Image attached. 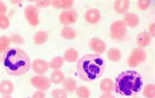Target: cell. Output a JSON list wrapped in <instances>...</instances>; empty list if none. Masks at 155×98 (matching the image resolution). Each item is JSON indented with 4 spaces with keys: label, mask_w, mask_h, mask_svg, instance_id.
<instances>
[{
    "label": "cell",
    "mask_w": 155,
    "mask_h": 98,
    "mask_svg": "<svg viewBox=\"0 0 155 98\" xmlns=\"http://www.w3.org/2000/svg\"><path fill=\"white\" fill-rule=\"evenodd\" d=\"M106 69V60L98 54H87L79 59L77 72L84 82L91 83L98 80Z\"/></svg>",
    "instance_id": "6da1fadb"
},
{
    "label": "cell",
    "mask_w": 155,
    "mask_h": 98,
    "mask_svg": "<svg viewBox=\"0 0 155 98\" xmlns=\"http://www.w3.org/2000/svg\"><path fill=\"white\" fill-rule=\"evenodd\" d=\"M2 65L4 70L12 77H20L29 71L31 61L28 55L19 47H12L2 54Z\"/></svg>",
    "instance_id": "7a4b0ae2"
},
{
    "label": "cell",
    "mask_w": 155,
    "mask_h": 98,
    "mask_svg": "<svg viewBox=\"0 0 155 98\" xmlns=\"http://www.w3.org/2000/svg\"><path fill=\"white\" fill-rule=\"evenodd\" d=\"M143 89V77L134 70L121 72L114 82V91L121 96H134Z\"/></svg>",
    "instance_id": "3957f363"
},
{
    "label": "cell",
    "mask_w": 155,
    "mask_h": 98,
    "mask_svg": "<svg viewBox=\"0 0 155 98\" xmlns=\"http://www.w3.org/2000/svg\"><path fill=\"white\" fill-rule=\"evenodd\" d=\"M127 34V27L122 20L115 21L110 26V35L115 41H122Z\"/></svg>",
    "instance_id": "277c9868"
},
{
    "label": "cell",
    "mask_w": 155,
    "mask_h": 98,
    "mask_svg": "<svg viewBox=\"0 0 155 98\" xmlns=\"http://www.w3.org/2000/svg\"><path fill=\"white\" fill-rule=\"evenodd\" d=\"M146 58H147V54L144 51V49L137 47V49L132 50V52L129 55L128 59H127V64H128V66L134 68V67L139 66L140 64L145 62Z\"/></svg>",
    "instance_id": "5b68a950"
},
{
    "label": "cell",
    "mask_w": 155,
    "mask_h": 98,
    "mask_svg": "<svg viewBox=\"0 0 155 98\" xmlns=\"http://www.w3.org/2000/svg\"><path fill=\"white\" fill-rule=\"evenodd\" d=\"M24 15L30 26L36 27L39 24V14L35 5H32V4L27 5L24 9Z\"/></svg>",
    "instance_id": "8992f818"
},
{
    "label": "cell",
    "mask_w": 155,
    "mask_h": 98,
    "mask_svg": "<svg viewBox=\"0 0 155 98\" xmlns=\"http://www.w3.org/2000/svg\"><path fill=\"white\" fill-rule=\"evenodd\" d=\"M30 83H31V85L34 88H36L37 90H41V91L49 90L52 85L49 77H47L46 75H39V74L32 77L31 80H30Z\"/></svg>",
    "instance_id": "52a82bcc"
},
{
    "label": "cell",
    "mask_w": 155,
    "mask_h": 98,
    "mask_svg": "<svg viewBox=\"0 0 155 98\" xmlns=\"http://www.w3.org/2000/svg\"><path fill=\"white\" fill-rule=\"evenodd\" d=\"M60 23L64 26H69L71 24H74L78 21V12L74 9H67L63 11L59 15Z\"/></svg>",
    "instance_id": "ba28073f"
},
{
    "label": "cell",
    "mask_w": 155,
    "mask_h": 98,
    "mask_svg": "<svg viewBox=\"0 0 155 98\" xmlns=\"http://www.w3.org/2000/svg\"><path fill=\"white\" fill-rule=\"evenodd\" d=\"M89 47L95 53V54H98V55H101L107 51L106 42L102 41L101 38H98V37H93V38L90 39Z\"/></svg>",
    "instance_id": "9c48e42d"
},
{
    "label": "cell",
    "mask_w": 155,
    "mask_h": 98,
    "mask_svg": "<svg viewBox=\"0 0 155 98\" xmlns=\"http://www.w3.org/2000/svg\"><path fill=\"white\" fill-rule=\"evenodd\" d=\"M31 67L33 71L39 75H44L45 74H47L50 68L49 63L44 59H35L33 63H31Z\"/></svg>",
    "instance_id": "30bf717a"
},
{
    "label": "cell",
    "mask_w": 155,
    "mask_h": 98,
    "mask_svg": "<svg viewBox=\"0 0 155 98\" xmlns=\"http://www.w3.org/2000/svg\"><path fill=\"white\" fill-rule=\"evenodd\" d=\"M101 19V14L99 9L90 8L85 12V20L89 24H97Z\"/></svg>",
    "instance_id": "8fae6325"
},
{
    "label": "cell",
    "mask_w": 155,
    "mask_h": 98,
    "mask_svg": "<svg viewBox=\"0 0 155 98\" xmlns=\"http://www.w3.org/2000/svg\"><path fill=\"white\" fill-rule=\"evenodd\" d=\"M122 21L124 22L126 27H129V28H137L140 24V18L137 14H134V12H126L123 16V20H122Z\"/></svg>",
    "instance_id": "7c38bea8"
},
{
    "label": "cell",
    "mask_w": 155,
    "mask_h": 98,
    "mask_svg": "<svg viewBox=\"0 0 155 98\" xmlns=\"http://www.w3.org/2000/svg\"><path fill=\"white\" fill-rule=\"evenodd\" d=\"M130 2L128 0H116L114 2V11L119 15H125L128 12Z\"/></svg>",
    "instance_id": "4fadbf2b"
},
{
    "label": "cell",
    "mask_w": 155,
    "mask_h": 98,
    "mask_svg": "<svg viewBox=\"0 0 155 98\" xmlns=\"http://www.w3.org/2000/svg\"><path fill=\"white\" fill-rule=\"evenodd\" d=\"M151 38L152 37L150 36V34L148 32L142 31L137 35V39H136L137 44L139 46V47H141V49L146 47H148L150 44V42H151Z\"/></svg>",
    "instance_id": "5bb4252c"
},
{
    "label": "cell",
    "mask_w": 155,
    "mask_h": 98,
    "mask_svg": "<svg viewBox=\"0 0 155 98\" xmlns=\"http://www.w3.org/2000/svg\"><path fill=\"white\" fill-rule=\"evenodd\" d=\"M51 5H53L55 8H60V9H71V7L74 6V1L72 0H53L51 1Z\"/></svg>",
    "instance_id": "9a60e30c"
},
{
    "label": "cell",
    "mask_w": 155,
    "mask_h": 98,
    "mask_svg": "<svg viewBox=\"0 0 155 98\" xmlns=\"http://www.w3.org/2000/svg\"><path fill=\"white\" fill-rule=\"evenodd\" d=\"M60 35L62 38L66 39V41H71V39L76 38L77 31L71 26H64L60 31Z\"/></svg>",
    "instance_id": "2e32d148"
},
{
    "label": "cell",
    "mask_w": 155,
    "mask_h": 98,
    "mask_svg": "<svg viewBox=\"0 0 155 98\" xmlns=\"http://www.w3.org/2000/svg\"><path fill=\"white\" fill-rule=\"evenodd\" d=\"M49 38V33L47 31H37L33 36V42L36 46H41V44H46Z\"/></svg>",
    "instance_id": "e0dca14e"
},
{
    "label": "cell",
    "mask_w": 155,
    "mask_h": 98,
    "mask_svg": "<svg viewBox=\"0 0 155 98\" xmlns=\"http://www.w3.org/2000/svg\"><path fill=\"white\" fill-rule=\"evenodd\" d=\"M14 84L11 81H7V80H3L0 83V93L2 95H11L14 92Z\"/></svg>",
    "instance_id": "ac0fdd59"
},
{
    "label": "cell",
    "mask_w": 155,
    "mask_h": 98,
    "mask_svg": "<svg viewBox=\"0 0 155 98\" xmlns=\"http://www.w3.org/2000/svg\"><path fill=\"white\" fill-rule=\"evenodd\" d=\"M99 89L104 93H112L114 91V81L111 79H104L99 83Z\"/></svg>",
    "instance_id": "d6986e66"
},
{
    "label": "cell",
    "mask_w": 155,
    "mask_h": 98,
    "mask_svg": "<svg viewBox=\"0 0 155 98\" xmlns=\"http://www.w3.org/2000/svg\"><path fill=\"white\" fill-rule=\"evenodd\" d=\"M63 85V90L65 92H74L78 88V82L74 77H67L62 83Z\"/></svg>",
    "instance_id": "ffe728a7"
},
{
    "label": "cell",
    "mask_w": 155,
    "mask_h": 98,
    "mask_svg": "<svg viewBox=\"0 0 155 98\" xmlns=\"http://www.w3.org/2000/svg\"><path fill=\"white\" fill-rule=\"evenodd\" d=\"M78 58H79V52H78L76 49H74V47H71V49L66 50V51L64 52V55H63L64 61L71 62H71L77 61Z\"/></svg>",
    "instance_id": "44dd1931"
},
{
    "label": "cell",
    "mask_w": 155,
    "mask_h": 98,
    "mask_svg": "<svg viewBox=\"0 0 155 98\" xmlns=\"http://www.w3.org/2000/svg\"><path fill=\"white\" fill-rule=\"evenodd\" d=\"M64 80H65V77H64V74L61 70H54L51 74V77H50V81H51L52 84L55 85L62 84Z\"/></svg>",
    "instance_id": "7402d4cb"
},
{
    "label": "cell",
    "mask_w": 155,
    "mask_h": 98,
    "mask_svg": "<svg viewBox=\"0 0 155 98\" xmlns=\"http://www.w3.org/2000/svg\"><path fill=\"white\" fill-rule=\"evenodd\" d=\"M107 59L111 62H118L121 59V52L117 47H111L107 50Z\"/></svg>",
    "instance_id": "603a6c76"
},
{
    "label": "cell",
    "mask_w": 155,
    "mask_h": 98,
    "mask_svg": "<svg viewBox=\"0 0 155 98\" xmlns=\"http://www.w3.org/2000/svg\"><path fill=\"white\" fill-rule=\"evenodd\" d=\"M11 38L8 36H5V35H2L0 36V55L4 54L6 51H8L11 49Z\"/></svg>",
    "instance_id": "cb8c5ba5"
},
{
    "label": "cell",
    "mask_w": 155,
    "mask_h": 98,
    "mask_svg": "<svg viewBox=\"0 0 155 98\" xmlns=\"http://www.w3.org/2000/svg\"><path fill=\"white\" fill-rule=\"evenodd\" d=\"M63 64H64L63 57L58 56V57H54L51 60V62L49 63V67L53 70H60V68L63 66Z\"/></svg>",
    "instance_id": "d4e9b609"
},
{
    "label": "cell",
    "mask_w": 155,
    "mask_h": 98,
    "mask_svg": "<svg viewBox=\"0 0 155 98\" xmlns=\"http://www.w3.org/2000/svg\"><path fill=\"white\" fill-rule=\"evenodd\" d=\"M76 94L79 98H90L91 92L86 86H80L76 89Z\"/></svg>",
    "instance_id": "484cf974"
},
{
    "label": "cell",
    "mask_w": 155,
    "mask_h": 98,
    "mask_svg": "<svg viewBox=\"0 0 155 98\" xmlns=\"http://www.w3.org/2000/svg\"><path fill=\"white\" fill-rule=\"evenodd\" d=\"M143 95L146 98H154L155 96V86L154 84H148L146 85L143 89Z\"/></svg>",
    "instance_id": "4316f807"
},
{
    "label": "cell",
    "mask_w": 155,
    "mask_h": 98,
    "mask_svg": "<svg viewBox=\"0 0 155 98\" xmlns=\"http://www.w3.org/2000/svg\"><path fill=\"white\" fill-rule=\"evenodd\" d=\"M9 25H11V22H9L8 17H6L5 15L0 16V29H2V30L8 29Z\"/></svg>",
    "instance_id": "83f0119b"
},
{
    "label": "cell",
    "mask_w": 155,
    "mask_h": 98,
    "mask_svg": "<svg viewBox=\"0 0 155 98\" xmlns=\"http://www.w3.org/2000/svg\"><path fill=\"white\" fill-rule=\"evenodd\" d=\"M52 97L53 98H67V92L63 89H54L52 91Z\"/></svg>",
    "instance_id": "f1b7e54d"
},
{
    "label": "cell",
    "mask_w": 155,
    "mask_h": 98,
    "mask_svg": "<svg viewBox=\"0 0 155 98\" xmlns=\"http://www.w3.org/2000/svg\"><path fill=\"white\" fill-rule=\"evenodd\" d=\"M151 5V1L150 0H139L137 1V7L140 11H147Z\"/></svg>",
    "instance_id": "f546056e"
},
{
    "label": "cell",
    "mask_w": 155,
    "mask_h": 98,
    "mask_svg": "<svg viewBox=\"0 0 155 98\" xmlns=\"http://www.w3.org/2000/svg\"><path fill=\"white\" fill-rule=\"evenodd\" d=\"M9 38H11V41L12 44H24L23 37L19 34H12Z\"/></svg>",
    "instance_id": "4dcf8cb0"
},
{
    "label": "cell",
    "mask_w": 155,
    "mask_h": 98,
    "mask_svg": "<svg viewBox=\"0 0 155 98\" xmlns=\"http://www.w3.org/2000/svg\"><path fill=\"white\" fill-rule=\"evenodd\" d=\"M51 5V1L49 0H37L35 1V6L39 7V8H46Z\"/></svg>",
    "instance_id": "1f68e13d"
},
{
    "label": "cell",
    "mask_w": 155,
    "mask_h": 98,
    "mask_svg": "<svg viewBox=\"0 0 155 98\" xmlns=\"http://www.w3.org/2000/svg\"><path fill=\"white\" fill-rule=\"evenodd\" d=\"M32 98H46L45 91H41V90H37L36 92L33 93V95H32Z\"/></svg>",
    "instance_id": "d6a6232c"
},
{
    "label": "cell",
    "mask_w": 155,
    "mask_h": 98,
    "mask_svg": "<svg viewBox=\"0 0 155 98\" xmlns=\"http://www.w3.org/2000/svg\"><path fill=\"white\" fill-rule=\"evenodd\" d=\"M6 11H7V7L5 5V3L3 1H0V16L5 15Z\"/></svg>",
    "instance_id": "836d02e7"
},
{
    "label": "cell",
    "mask_w": 155,
    "mask_h": 98,
    "mask_svg": "<svg viewBox=\"0 0 155 98\" xmlns=\"http://www.w3.org/2000/svg\"><path fill=\"white\" fill-rule=\"evenodd\" d=\"M154 27H155L154 23H151V24L148 25V33L150 34V36H151V37H154V35H155Z\"/></svg>",
    "instance_id": "e575fe53"
},
{
    "label": "cell",
    "mask_w": 155,
    "mask_h": 98,
    "mask_svg": "<svg viewBox=\"0 0 155 98\" xmlns=\"http://www.w3.org/2000/svg\"><path fill=\"white\" fill-rule=\"evenodd\" d=\"M99 98H114V96L112 95V93H102Z\"/></svg>",
    "instance_id": "d590c367"
},
{
    "label": "cell",
    "mask_w": 155,
    "mask_h": 98,
    "mask_svg": "<svg viewBox=\"0 0 155 98\" xmlns=\"http://www.w3.org/2000/svg\"><path fill=\"white\" fill-rule=\"evenodd\" d=\"M2 98H12V97H11V95H3Z\"/></svg>",
    "instance_id": "8d00e7d4"
},
{
    "label": "cell",
    "mask_w": 155,
    "mask_h": 98,
    "mask_svg": "<svg viewBox=\"0 0 155 98\" xmlns=\"http://www.w3.org/2000/svg\"><path fill=\"white\" fill-rule=\"evenodd\" d=\"M12 3H14V4H17V3H21V2H19V1H12Z\"/></svg>",
    "instance_id": "74e56055"
},
{
    "label": "cell",
    "mask_w": 155,
    "mask_h": 98,
    "mask_svg": "<svg viewBox=\"0 0 155 98\" xmlns=\"http://www.w3.org/2000/svg\"><path fill=\"white\" fill-rule=\"evenodd\" d=\"M2 62V55H0V63Z\"/></svg>",
    "instance_id": "f35d334b"
}]
</instances>
